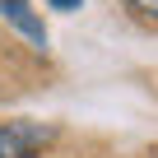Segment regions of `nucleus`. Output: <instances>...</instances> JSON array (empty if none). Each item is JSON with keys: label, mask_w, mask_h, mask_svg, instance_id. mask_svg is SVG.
<instances>
[{"label": "nucleus", "mask_w": 158, "mask_h": 158, "mask_svg": "<svg viewBox=\"0 0 158 158\" xmlns=\"http://www.w3.org/2000/svg\"><path fill=\"white\" fill-rule=\"evenodd\" d=\"M47 5H51V10H60V14H70V10L84 5V0H47Z\"/></svg>", "instance_id": "nucleus-5"}, {"label": "nucleus", "mask_w": 158, "mask_h": 158, "mask_svg": "<svg viewBox=\"0 0 158 158\" xmlns=\"http://www.w3.org/2000/svg\"><path fill=\"white\" fill-rule=\"evenodd\" d=\"M56 139L51 121H0V158H33Z\"/></svg>", "instance_id": "nucleus-1"}, {"label": "nucleus", "mask_w": 158, "mask_h": 158, "mask_svg": "<svg viewBox=\"0 0 158 158\" xmlns=\"http://www.w3.org/2000/svg\"><path fill=\"white\" fill-rule=\"evenodd\" d=\"M126 5L135 14H144V19H158V0H126Z\"/></svg>", "instance_id": "nucleus-3"}, {"label": "nucleus", "mask_w": 158, "mask_h": 158, "mask_svg": "<svg viewBox=\"0 0 158 158\" xmlns=\"http://www.w3.org/2000/svg\"><path fill=\"white\" fill-rule=\"evenodd\" d=\"M23 5H28V0H0V19H10V14L23 10Z\"/></svg>", "instance_id": "nucleus-4"}, {"label": "nucleus", "mask_w": 158, "mask_h": 158, "mask_svg": "<svg viewBox=\"0 0 158 158\" xmlns=\"http://www.w3.org/2000/svg\"><path fill=\"white\" fill-rule=\"evenodd\" d=\"M10 23H14V28H19V33H23L28 42H33V47H47V28H42V19L33 14V5L14 10V14H10Z\"/></svg>", "instance_id": "nucleus-2"}]
</instances>
